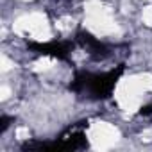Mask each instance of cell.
<instances>
[{"instance_id": "cell-1", "label": "cell", "mask_w": 152, "mask_h": 152, "mask_svg": "<svg viewBox=\"0 0 152 152\" xmlns=\"http://www.w3.org/2000/svg\"><path fill=\"white\" fill-rule=\"evenodd\" d=\"M152 97V73L124 77L115 88V102L125 113H136Z\"/></svg>"}, {"instance_id": "cell-2", "label": "cell", "mask_w": 152, "mask_h": 152, "mask_svg": "<svg viewBox=\"0 0 152 152\" xmlns=\"http://www.w3.org/2000/svg\"><path fill=\"white\" fill-rule=\"evenodd\" d=\"M84 25L95 36H116L120 32L113 11L104 4V0H86L84 6Z\"/></svg>"}, {"instance_id": "cell-3", "label": "cell", "mask_w": 152, "mask_h": 152, "mask_svg": "<svg viewBox=\"0 0 152 152\" xmlns=\"http://www.w3.org/2000/svg\"><path fill=\"white\" fill-rule=\"evenodd\" d=\"M13 31L15 34L32 39V41H48L52 38V27L48 18L43 13H29V15H22L20 18L15 20L13 23Z\"/></svg>"}, {"instance_id": "cell-4", "label": "cell", "mask_w": 152, "mask_h": 152, "mask_svg": "<svg viewBox=\"0 0 152 152\" xmlns=\"http://www.w3.org/2000/svg\"><path fill=\"white\" fill-rule=\"evenodd\" d=\"M88 140H90L91 148H95V150H109V148H113L118 143L120 131L113 124L99 120V122H93L90 125Z\"/></svg>"}, {"instance_id": "cell-5", "label": "cell", "mask_w": 152, "mask_h": 152, "mask_svg": "<svg viewBox=\"0 0 152 152\" xmlns=\"http://www.w3.org/2000/svg\"><path fill=\"white\" fill-rule=\"evenodd\" d=\"M56 66V59L52 57H41L34 63V72H48Z\"/></svg>"}, {"instance_id": "cell-6", "label": "cell", "mask_w": 152, "mask_h": 152, "mask_svg": "<svg viewBox=\"0 0 152 152\" xmlns=\"http://www.w3.org/2000/svg\"><path fill=\"white\" fill-rule=\"evenodd\" d=\"M141 20H143V23H145V25L152 27V6L143 7V11H141Z\"/></svg>"}, {"instance_id": "cell-7", "label": "cell", "mask_w": 152, "mask_h": 152, "mask_svg": "<svg viewBox=\"0 0 152 152\" xmlns=\"http://www.w3.org/2000/svg\"><path fill=\"white\" fill-rule=\"evenodd\" d=\"M13 68V63L7 59V56H2V72L6 73V72H9Z\"/></svg>"}, {"instance_id": "cell-8", "label": "cell", "mask_w": 152, "mask_h": 152, "mask_svg": "<svg viewBox=\"0 0 152 152\" xmlns=\"http://www.w3.org/2000/svg\"><path fill=\"white\" fill-rule=\"evenodd\" d=\"M16 138H18V140H25V138H29V129H25V127L16 129Z\"/></svg>"}, {"instance_id": "cell-9", "label": "cell", "mask_w": 152, "mask_h": 152, "mask_svg": "<svg viewBox=\"0 0 152 152\" xmlns=\"http://www.w3.org/2000/svg\"><path fill=\"white\" fill-rule=\"evenodd\" d=\"M9 97H11V90L4 84V86H2V90H0V99H2V100H7Z\"/></svg>"}, {"instance_id": "cell-10", "label": "cell", "mask_w": 152, "mask_h": 152, "mask_svg": "<svg viewBox=\"0 0 152 152\" xmlns=\"http://www.w3.org/2000/svg\"><path fill=\"white\" fill-rule=\"evenodd\" d=\"M25 2H29V0H25Z\"/></svg>"}]
</instances>
